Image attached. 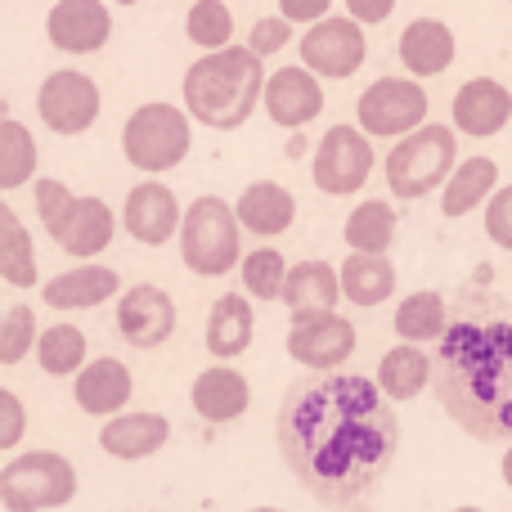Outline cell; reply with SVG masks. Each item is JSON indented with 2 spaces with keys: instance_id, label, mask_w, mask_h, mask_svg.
I'll return each instance as SVG.
<instances>
[{
  "instance_id": "6da1fadb",
  "label": "cell",
  "mask_w": 512,
  "mask_h": 512,
  "mask_svg": "<svg viewBox=\"0 0 512 512\" xmlns=\"http://www.w3.org/2000/svg\"><path fill=\"white\" fill-rule=\"evenodd\" d=\"M387 391L360 373H301L279 405L283 463L310 499L346 508L364 499L400 450V418Z\"/></svg>"
},
{
  "instance_id": "7a4b0ae2",
  "label": "cell",
  "mask_w": 512,
  "mask_h": 512,
  "mask_svg": "<svg viewBox=\"0 0 512 512\" xmlns=\"http://www.w3.org/2000/svg\"><path fill=\"white\" fill-rule=\"evenodd\" d=\"M441 409L481 445H512V306L468 292L432 351Z\"/></svg>"
},
{
  "instance_id": "3957f363",
  "label": "cell",
  "mask_w": 512,
  "mask_h": 512,
  "mask_svg": "<svg viewBox=\"0 0 512 512\" xmlns=\"http://www.w3.org/2000/svg\"><path fill=\"white\" fill-rule=\"evenodd\" d=\"M265 59L252 45H225V50H207L185 72V108L194 122L212 126V131H239L252 117L256 104H265Z\"/></svg>"
},
{
  "instance_id": "277c9868",
  "label": "cell",
  "mask_w": 512,
  "mask_h": 512,
  "mask_svg": "<svg viewBox=\"0 0 512 512\" xmlns=\"http://www.w3.org/2000/svg\"><path fill=\"white\" fill-rule=\"evenodd\" d=\"M459 167V140H454V126L427 122L418 126L414 135L396 140V149L382 162V176H387V189L405 203L414 198H427L432 189H445V180Z\"/></svg>"
},
{
  "instance_id": "5b68a950",
  "label": "cell",
  "mask_w": 512,
  "mask_h": 512,
  "mask_svg": "<svg viewBox=\"0 0 512 512\" xmlns=\"http://www.w3.org/2000/svg\"><path fill=\"white\" fill-rule=\"evenodd\" d=\"M180 261L198 279H221L234 265H243V221L225 198L203 194L189 203L180 225Z\"/></svg>"
},
{
  "instance_id": "8992f818",
  "label": "cell",
  "mask_w": 512,
  "mask_h": 512,
  "mask_svg": "<svg viewBox=\"0 0 512 512\" xmlns=\"http://www.w3.org/2000/svg\"><path fill=\"white\" fill-rule=\"evenodd\" d=\"M194 149V117L176 104H140L122 126V153L135 171H176Z\"/></svg>"
},
{
  "instance_id": "52a82bcc",
  "label": "cell",
  "mask_w": 512,
  "mask_h": 512,
  "mask_svg": "<svg viewBox=\"0 0 512 512\" xmlns=\"http://www.w3.org/2000/svg\"><path fill=\"white\" fill-rule=\"evenodd\" d=\"M77 499V468L59 450H27L0 468V508L50 512Z\"/></svg>"
},
{
  "instance_id": "ba28073f",
  "label": "cell",
  "mask_w": 512,
  "mask_h": 512,
  "mask_svg": "<svg viewBox=\"0 0 512 512\" xmlns=\"http://www.w3.org/2000/svg\"><path fill=\"white\" fill-rule=\"evenodd\" d=\"M378 167V153H373L369 131L360 126H328L324 140L315 144V158H310V180H315L319 194L328 198H351L364 189V180Z\"/></svg>"
},
{
  "instance_id": "9c48e42d",
  "label": "cell",
  "mask_w": 512,
  "mask_h": 512,
  "mask_svg": "<svg viewBox=\"0 0 512 512\" xmlns=\"http://www.w3.org/2000/svg\"><path fill=\"white\" fill-rule=\"evenodd\" d=\"M427 90L414 77H378L360 99H355V117L360 131L373 140H405L418 126H427Z\"/></svg>"
},
{
  "instance_id": "30bf717a",
  "label": "cell",
  "mask_w": 512,
  "mask_h": 512,
  "mask_svg": "<svg viewBox=\"0 0 512 512\" xmlns=\"http://www.w3.org/2000/svg\"><path fill=\"white\" fill-rule=\"evenodd\" d=\"M288 355L310 373H333L355 355V324L337 310H301L288 324Z\"/></svg>"
},
{
  "instance_id": "8fae6325",
  "label": "cell",
  "mask_w": 512,
  "mask_h": 512,
  "mask_svg": "<svg viewBox=\"0 0 512 512\" xmlns=\"http://www.w3.org/2000/svg\"><path fill=\"white\" fill-rule=\"evenodd\" d=\"M104 95L99 86L77 68H59L41 81L36 90V117L45 122V131L54 135H86L99 122Z\"/></svg>"
},
{
  "instance_id": "7c38bea8",
  "label": "cell",
  "mask_w": 512,
  "mask_h": 512,
  "mask_svg": "<svg viewBox=\"0 0 512 512\" xmlns=\"http://www.w3.org/2000/svg\"><path fill=\"white\" fill-rule=\"evenodd\" d=\"M369 59V36H364L360 18H319L310 32L301 36V63L324 81H346L364 68Z\"/></svg>"
},
{
  "instance_id": "4fadbf2b",
  "label": "cell",
  "mask_w": 512,
  "mask_h": 512,
  "mask_svg": "<svg viewBox=\"0 0 512 512\" xmlns=\"http://www.w3.org/2000/svg\"><path fill=\"white\" fill-rule=\"evenodd\" d=\"M45 230H50V239L59 243L68 256L90 261V256L108 252V243H113V234H117V216H113V207H108L104 198L72 194V203L63 207V212L54 216Z\"/></svg>"
},
{
  "instance_id": "5bb4252c",
  "label": "cell",
  "mask_w": 512,
  "mask_h": 512,
  "mask_svg": "<svg viewBox=\"0 0 512 512\" xmlns=\"http://www.w3.org/2000/svg\"><path fill=\"white\" fill-rule=\"evenodd\" d=\"M117 333L131 346H140V351L162 346L176 333V301H171V292L158 288V283L126 288L122 301H117Z\"/></svg>"
},
{
  "instance_id": "9a60e30c",
  "label": "cell",
  "mask_w": 512,
  "mask_h": 512,
  "mask_svg": "<svg viewBox=\"0 0 512 512\" xmlns=\"http://www.w3.org/2000/svg\"><path fill=\"white\" fill-rule=\"evenodd\" d=\"M122 225L135 243L144 248H162L180 234L185 216H180V198L171 194L162 180H140V185L126 194V207H122Z\"/></svg>"
},
{
  "instance_id": "2e32d148",
  "label": "cell",
  "mask_w": 512,
  "mask_h": 512,
  "mask_svg": "<svg viewBox=\"0 0 512 512\" xmlns=\"http://www.w3.org/2000/svg\"><path fill=\"white\" fill-rule=\"evenodd\" d=\"M45 32H50L54 50L63 54H95L113 36V14L104 0H54Z\"/></svg>"
},
{
  "instance_id": "e0dca14e",
  "label": "cell",
  "mask_w": 512,
  "mask_h": 512,
  "mask_svg": "<svg viewBox=\"0 0 512 512\" xmlns=\"http://www.w3.org/2000/svg\"><path fill=\"white\" fill-rule=\"evenodd\" d=\"M265 113H270V122L283 126V131L310 126L324 113V86H319V77L306 63H301V68H279L265 81Z\"/></svg>"
},
{
  "instance_id": "ac0fdd59",
  "label": "cell",
  "mask_w": 512,
  "mask_h": 512,
  "mask_svg": "<svg viewBox=\"0 0 512 512\" xmlns=\"http://www.w3.org/2000/svg\"><path fill=\"white\" fill-rule=\"evenodd\" d=\"M512 122V90L495 77H472L454 90V131L490 140Z\"/></svg>"
},
{
  "instance_id": "d6986e66",
  "label": "cell",
  "mask_w": 512,
  "mask_h": 512,
  "mask_svg": "<svg viewBox=\"0 0 512 512\" xmlns=\"http://www.w3.org/2000/svg\"><path fill=\"white\" fill-rule=\"evenodd\" d=\"M131 396H135V378H131V369H126L122 360H113V355L90 360L86 369L72 378V400H77L81 414L113 418V414H122V409L131 405Z\"/></svg>"
},
{
  "instance_id": "ffe728a7",
  "label": "cell",
  "mask_w": 512,
  "mask_h": 512,
  "mask_svg": "<svg viewBox=\"0 0 512 512\" xmlns=\"http://www.w3.org/2000/svg\"><path fill=\"white\" fill-rule=\"evenodd\" d=\"M167 441H171V423L162 414H153V409H122V414H113L104 423V432H99V450L122 463L153 459Z\"/></svg>"
},
{
  "instance_id": "44dd1931",
  "label": "cell",
  "mask_w": 512,
  "mask_h": 512,
  "mask_svg": "<svg viewBox=\"0 0 512 512\" xmlns=\"http://www.w3.org/2000/svg\"><path fill=\"white\" fill-rule=\"evenodd\" d=\"M122 292L113 265H72V270L54 274L41 283V301L50 310H95Z\"/></svg>"
},
{
  "instance_id": "7402d4cb",
  "label": "cell",
  "mask_w": 512,
  "mask_h": 512,
  "mask_svg": "<svg viewBox=\"0 0 512 512\" xmlns=\"http://www.w3.org/2000/svg\"><path fill=\"white\" fill-rule=\"evenodd\" d=\"M189 405L198 409L203 423H234V418H243L248 414V405H252V382L221 360V364H212L207 373H198L194 378Z\"/></svg>"
},
{
  "instance_id": "603a6c76",
  "label": "cell",
  "mask_w": 512,
  "mask_h": 512,
  "mask_svg": "<svg viewBox=\"0 0 512 512\" xmlns=\"http://www.w3.org/2000/svg\"><path fill=\"white\" fill-rule=\"evenodd\" d=\"M454 54H459V41H454L450 23H441V18H414L400 32V63L414 77H441V72H450Z\"/></svg>"
},
{
  "instance_id": "cb8c5ba5",
  "label": "cell",
  "mask_w": 512,
  "mask_h": 512,
  "mask_svg": "<svg viewBox=\"0 0 512 512\" xmlns=\"http://www.w3.org/2000/svg\"><path fill=\"white\" fill-rule=\"evenodd\" d=\"M252 333L256 315L243 292H225V297L212 301V310H207V351H212V360H239L252 346Z\"/></svg>"
},
{
  "instance_id": "d4e9b609",
  "label": "cell",
  "mask_w": 512,
  "mask_h": 512,
  "mask_svg": "<svg viewBox=\"0 0 512 512\" xmlns=\"http://www.w3.org/2000/svg\"><path fill=\"white\" fill-rule=\"evenodd\" d=\"M243 230L261 234V239H274V234H288L292 221H297V198L279 185V180H252L248 189L234 203Z\"/></svg>"
},
{
  "instance_id": "484cf974",
  "label": "cell",
  "mask_w": 512,
  "mask_h": 512,
  "mask_svg": "<svg viewBox=\"0 0 512 512\" xmlns=\"http://www.w3.org/2000/svg\"><path fill=\"white\" fill-rule=\"evenodd\" d=\"M342 301V270L328 261H297L283 283V306L292 315L301 310H333Z\"/></svg>"
},
{
  "instance_id": "4316f807",
  "label": "cell",
  "mask_w": 512,
  "mask_h": 512,
  "mask_svg": "<svg viewBox=\"0 0 512 512\" xmlns=\"http://www.w3.org/2000/svg\"><path fill=\"white\" fill-rule=\"evenodd\" d=\"M499 189V162L495 158H468L454 167V176L445 180L441 189V212L450 216V221H459V216L477 212L481 203H490Z\"/></svg>"
},
{
  "instance_id": "83f0119b",
  "label": "cell",
  "mask_w": 512,
  "mask_h": 512,
  "mask_svg": "<svg viewBox=\"0 0 512 512\" xmlns=\"http://www.w3.org/2000/svg\"><path fill=\"white\" fill-rule=\"evenodd\" d=\"M391 292H396V265L387 261V256L378 252H351L342 261V297L351 301V306H382V301H391Z\"/></svg>"
},
{
  "instance_id": "f1b7e54d",
  "label": "cell",
  "mask_w": 512,
  "mask_h": 512,
  "mask_svg": "<svg viewBox=\"0 0 512 512\" xmlns=\"http://www.w3.org/2000/svg\"><path fill=\"white\" fill-rule=\"evenodd\" d=\"M432 382V355L423 351L418 342H400L382 355L378 364V387L387 391L391 400H414L427 391Z\"/></svg>"
},
{
  "instance_id": "f546056e",
  "label": "cell",
  "mask_w": 512,
  "mask_h": 512,
  "mask_svg": "<svg viewBox=\"0 0 512 512\" xmlns=\"http://www.w3.org/2000/svg\"><path fill=\"white\" fill-rule=\"evenodd\" d=\"M445 328H450V301L441 292L418 288L396 306V337H405V342H441Z\"/></svg>"
},
{
  "instance_id": "4dcf8cb0",
  "label": "cell",
  "mask_w": 512,
  "mask_h": 512,
  "mask_svg": "<svg viewBox=\"0 0 512 512\" xmlns=\"http://www.w3.org/2000/svg\"><path fill=\"white\" fill-rule=\"evenodd\" d=\"M41 265H36V248L32 234L23 230L14 207H0V279L9 288H32Z\"/></svg>"
},
{
  "instance_id": "1f68e13d",
  "label": "cell",
  "mask_w": 512,
  "mask_h": 512,
  "mask_svg": "<svg viewBox=\"0 0 512 512\" xmlns=\"http://www.w3.org/2000/svg\"><path fill=\"white\" fill-rule=\"evenodd\" d=\"M346 248L351 252H378L387 256L396 243V207L382 198H364L351 216H346Z\"/></svg>"
},
{
  "instance_id": "d6a6232c",
  "label": "cell",
  "mask_w": 512,
  "mask_h": 512,
  "mask_svg": "<svg viewBox=\"0 0 512 512\" xmlns=\"http://www.w3.org/2000/svg\"><path fill=\"white\" fill-rule=\"evenodd\" d=\"M36 364L50 378H77L86 369V333L77 324H50L36 342Z\"/></svg>"
},
{
  "instance_id": "836d02e7",
  "label": "cell",
  "mask_w": 512,
  "mask_h": 512,
  "mask_svg": "<svg viewBox=\"0 0 512 512\" xmlns=\"http://www.w3.org/2000/svg\"><path fill=\"white\" fill-rule=\"evenodd\" d=\"M36 140L32 131H27L23 122H14V117H5L0 122V189L5 194H14V189H23L27 180L36 176Z\"/></svg>"
},
{
  "instance_id": "e575fe53",
  "label": "cell",
  "mask_w": 512,
  "mask_h": 512,
  "mask_svg": "<svg viewBox=\"0 0 512 512\" xmlns=\"http://www.w3.org/2000/svg\"><path fill=\"white\" fill-rule=\"evenodd\" d=\"M185 36L203 50H225L234 36V14L225 0H194L185 14Z\"/></svg>"
},
{
  "instance_id": "d590c367",
  "label": "cell",
  "mask_w": 512,
  "mask_h": 512,
  "mask_svg": "<svg viewBox=\"0 0 512 512\" xmlns=\"http://www.w3.org/2000/svg\"><path fill=\"white\" fill-rule=\"evenodd\" d=\"M239 274H243V288H248L256 301H283V283H288V261H283V252L256 248L243 256Z\"/></svg>"
},
{
  "instance_id": "8d00e7d4",
  "label": "cell",
  "mask_w": 512,
  "mask_h": 512,
  "mask_svg": "<svg viewBox=\"0 0 512 512\" xmlns=\"http://www.w3.org/2000/svg\"><path fill=\"white\" fill-rule=\"evenodd\" d=\"M41 333H36V315L27 301H14V306L0 315V364H18L27 351H36Z\"/></svg>"
},
{
  "instance_id": "74e56055",
  "label": "cell",
  "mask_w": 512,
  "mask_h": 512,
  "mask_svg": "<svg viewBox=\"0 0 512 512\" xmlns=\"http://www.w3.org/2000/svg\"><path fill=\"white\" fill-rule=\"evenodd\" d=\"M486 234L495 248L512 252V185L495 189V198L486 203Z\"/></svg>"
},
{
  "instance_id": "f35d334b",
  "label": "cell",
  "mask_w": 512,
  "mask_h": 512,
  "mask_svg": "<svg viewBox=\"0 0 512 512\" xmlns=\"http://www.w3.org/2000/svg\"><path fill=\"white\" fill-rule=\"evenodd\" d=\"M23 427H27L23 400L5 387L0 391V450H18V445H23Z\"/></svg>"
},
{
  "instance_id": "ab89813d",
  "label": "cell",
  "mask_w": 512,
  "mask_h": 512,
  "mask_svg": "<svg viewBox=\"0 0 512 512\" xmlns=\"http://www.w3.org/2000/svg\"><path fill=\"white\" fill-rule=\"evenodd\" d=\"M288 18H256V23H252V36H248V45H252V50L256 54H261V59H270V54H279L283 50V45H288Z\"/></svg>"
},
{
  "instance_id": "60d3db41",
  "label": "cell",
  "mask_w": 512,
  "mask_h": 512,
  "mask_svg": "<svg viewBox=\"0 0 512 512\" xmlns=\"http://www.w3.org/2000/svg\"><path fill=\"white\" fill-rule=\"evenodd\" d=\"M68 203H72V189L63 180H36V216H41V225H50Z\"/></svg>"
},
{
  "instance_id": "b9f144b4",
  "label": "cell",
  "mask_w": 512,
  "mask_h": 512,
  "mask_svg": "<svg viewBox=\"0 0 512 512\" xmlns=\"http://www.w3.org/2000/svg\"><path fill=\"white\" fill-rule=\"evenodd\" d=\"M328 5L333 0H279V14L288 18V23H319V18H328Z\"/></svg>"
},
{
  "instance_id": "7bdbcfd3",
  "label": "cell",
  "mask_w": 512,
  "mask_h": 512,
  "mask_svg": "<svg viewBox=\"0 0 512 512\" xmlns=\"http://www.w3.org/2000/svg\"><path fill=\"white\" fill-rule=\"evenodd\" d=\"M346 9H351V18H360L364 27H373V23H387L396 0H346Z\"/></svg>"
},
{
  "instance_id": "ee69618b",
  "label": "cell",
  "mask_w": 512,
  "mask_h": 512,
  "mask_svg": "<svg viewBox=\"0 0 512 512\" xmlns=\"http://www.w3.org/2000/svg\"><path fill=\"white\" fill-rule=\"evenodd\" d=\"M499 472H504V486L512 490V445L504 450V463H499Z\"/></svg>"
},
{
  "instance_id": "f6af8a7d",
  "label": "cell",
  "mask_w": 512,
  "mask_h": 512,
  "mask_svg": "<svg viewBox=\"0 0 512 512\" xmlns=\"http://www.w3.org/2000/svg\"><path fill=\"white\" fill-rule=\"evenodd\" d=\"M248 512H283V508H248Z\"/></svg>"
},
{
  "instance_id": "bcb514c9",
  "label": "cell",
  "mask_w": 512,
  "mask_h": 512,
  "mask_svg": "<svg viewBox=\"0 0 512 512\" xmlns=\"http://www.w3.org/2000/svg\"><path fill=\"white\" fill-rule=\"evenodd\" d=\"M117 5H140V0H117Z\"/></svg>"
},
{
  "instance_id": "7dc6e473",
  "label": "cell",
  "mask_w": 512,
  "mask_h": 512,
  "mask_svg": "<svg viewBox=\"0 0 512 512\" xmlns=\"http://www.w3.org/2000/svg\"><path fill=\"white\" fill-rule=\"evenodd\" d=\"M454 512H481V508H454Z\"/></svg>"
}]
</instances>
